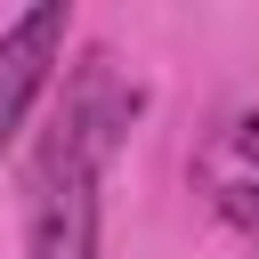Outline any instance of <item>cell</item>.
Wrapping results in <instances>:
<instances>
[{
  "mask_svg": "<svg viewBox=\"0 0 259 259\" xmlns=\"http://www.w3.org/2000/svg\"><path fill=\"white\" fill-rule=\"evenodd\" d=\"M130 121L138 89H121L105 57H89L24 178V259H97V170Z\"/></svg>",
  "mask_w": 259,
  "mask_h": 259,
  "instance_id": "6da1fadb",
  "label": "cell"
},
{
  "mask_svg": "<svg viewBox=\"0 0 259 259\" xmlns=\"http://www.w3.org/2000/svg\"><path fill=\"white\" fill-rule=\"evenodd\" d=\"M65 32H73V8H65V0H32V8L0 32V154L16 146L24 113H32V97H40L49 65H57V49H65Z\"/></svg>",
  "mask_w": 259,
  "mask_h": 259,
  "instance_id": "7a4b0ae2",
  "label": "cell"
},
{
  "mask_svg": "<svg viewBox=\"0 0 259 259\" xmlns=\"http://www.w3.org/2000/svg\"><path fill=\"white\" fill-rule=\"evenodd\" d=\"M235 154H243V162H251V170H259V113H251V121H243V130H235Z\"/></svg>",
  "mask_w": 259,
  "mask_h": 259,
  "instance_id": "277c9868",
  "label": "cell"
},
{
  "mask_svg": "<svg viewBox=\"0 0 259 259\" xmlns=\"http://www.w3.org/2000/svg\"><path fill=\"white\" fill-rule=\"evenodd\" d=\"M219 202H227V219H235V227H259V186H227Z\"/></svg>",
  "mask_w": 259,
  "mask_h": 259,
  "instance_id": "3957f363",
  "label": "cell"
}]
</instances>
